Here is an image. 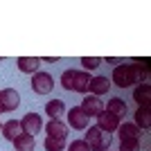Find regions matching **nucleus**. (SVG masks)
<instances>
[{
	"label": "nucleus",
	"mask_w": 151,
	"mask_h": 151,
	"mask_svg": "<svg viewBox=\"0 0 151 151\" xmlns=\"http://www.w3.org/2000/svg\"><path fill=\"white\" fill-rule=\"evenodd\" d=\"M93 77L86 72V70H65L61 75V86L65 90H72V93H83L88 95V83Z\"/></svg>",
	"instance_id": "nucleus-1"
},
{
	"label": "nucleus",
	"mask_w": 151,
	"mask_h": 151,
	"mask_svg": "<svg viewBox=\"0 0 151 151\" xmlns=\"http://www.w3.org/2000/svg\"><path fill=\"white\" fill-rule=\"evenodd\" d=\"M111 81H113L117 88H129V86H133L135 81H140V75L131 63H120V65H115L113 75H111Z\"/></svg>",
	"instance_id": "nucleus-2"
},
{
	"label": "nucleus",
	"mask_w": 151,
	"mask_h": 151,
	"mask_svg": "<svg viewBox=\"0 0 151 151\" xmlns=\"http://www.w3.org/2000/svg\"><path fill=\"white\" fill-rule=\"evenodd\" d=\"M111 140H113V135L104 133L99 126H88V129H86V138H83V142L88 145L90 151H108Z\"/></svg>",
	"instance_id": "nucleus-3"
},
{
	"label": "nucleus",
	"mask_w": 151,
	"mask_h": 151,
	"mask_svg": "<svg viewBox=\"0 0 151 151\" xmlns=\"http://www.w3.org/2000/svg\"><path fill=\"white\" fill-rule=\"evenodd\" d=\"M54 88V79H52L50 72H34L32 75V90L36 95H50Z\"/></svg>",
	"instance_id": "nucleus-4"
},
{
	"label": "nucleus",
	"mask_w": 151,
	"mask_h": 151,
	"mask_svg": "<svg viewBox=\"0 0 151 151\" xmlns=\"http://www.w3.org/2000/svg\"><path fill=\"white\" fill-rule=\"evenodd\" d=\"M43 129V120H41V115L38 113H27L23 120H20V131L25 133V135H36L38 131Z\"/></svg>",
	"instance_id": "nucleus-5"
},
{
	"label": "nucleus",
	"mask_w": 151,
	"mask_h": 151,
	"mask_svg": "<svg viewBox=\"0 0 151 151\" xmlns=\"http://www.w3.org/2000/svg\"><path fill=\"white\" fill-rule=\"evenodd\" d=\"M88 115L83 113L79 106H72L70 108V113H68V122L65 124H70V129H75V131H86L88 129Z\"/></svg>",
	"instance_id": "nucleus-6"
},
{
	"label": "nucleus",
	"mask_w": 151,
	"mask_h": 151,
	"mask_svg": "<svg viewBox=\"0 0 151 151\" xmlns=\"http://www.w3.org/2000/svg\"><path fill=\"white\" fill-rule=\"evenodd\" d=\"M0 104H2V111H5V113H12V111H16V108L20 106V95L14 88L0 90Z\"/></svg>",
	"instance_id": "nucleus-7"
},
{
	"label": "nucleus",
	"mask_w": 151,
	"mask_h": 151,
	"mask_svg": "<svg viewBox=\"0 0 151 151\" xmlns=\"http://www.w3.org/2000/svg\"><path fill=\"white\" fill-rule=\"evenodd\" d=\"M97 126H99L104 133H115L117 131V126H120V117H115L113 113H108V111H101L99 115H97Z\"/></svg>",
	"instance_id": "nucleus-8"
},
{
	"label": "nucleus",
	"mask_w": 151,
	"mask_h": 151,
	"mask_svg": "<svg viewBox=\"0 0 151 151\" xmlns=\"http://www.w3.org/2000/svg\"><path fill=\"white\" fill-rule=\"evenodd\" d=\"M83 113L88 115V117H97V115L104 111V104H101L99 97H95V95H86L81 99V106H79Z\"/></svg>",
	"instance_id": "nucleus-9"
},
{
	"label": "nucleus",
	"mask_w": 151,
	"mask_h": 151,
	"mask_svg": "<svg viewBox=\"0 0 151 151\" xmlns=\"http://www.w3.org/2000/svg\"><path fill=\"white\" fill-rule=\"evenodd\" d=\"M111 90V79L108 77H93L88 83V95H95V97H99V95H106Z\"/></svg>",
	"instance_id": "nucleus-10"
},
{
	"label": "nucleus",
	"mask_w": 151,
	"mask_h": 151,
	"mask_svg": "<svg viewBox=\"0 0 151 151\" xmlns=\"http://www.w3.org/2000/svg\"><path fill=\"white\" fill-rule=\"evenodd\" d=\"M133 99H135L138 106H149V104H151V83L142 81L140 86H135V90H133Z\"/></svg>",
	"instance_id": "nucleus-11"
},
{
	"label": "nucleus",
	"mask_w": 151,
	"mask_h": 151,
	"mask_svg": "<svg viewBox=\"0 0 151 151\" xmlns=\"http://www.w3.org/2000/svg\"><path fill=\"white\" fill-rule=\"evenodd\" d=\"M133 117H135L133 124L138 126V129H142V131H149L151 129V106H138Z\"/></svg>",
	"instance_id": "nucleus-12"
},
{
	"label": "nucleus",
	"mask_w": 151,
	"mask_h": 151,
	"mask_svg": "<svg viewBox=\"0 0 151 151\" xmlns=\"http://www.w3.org/2000/svg\"><path fill=\"white\" fill-rule=\"evenodd\" d=\"M16 65H18L20 72H25V75H34V72H38L41 59H38V57H18V59H16Z\"/></svg>",
	"instance_id": "nucleus-13"
},
{
	"label": "nucleus",
	"mask_w": 151,
	"mask_h": 151,
	"mask_svg": "<svg viewBox=\"0 0 151 151\" xmlns=\"http://www.w3.org/2000/svg\"><path fill=\"white\" fill-rule=\"evenodd\" d=\"M117 135H120V140H140L142 131L133 122H124V124L117 126Z\"/></svg>",
	"instance_id": "nucleus-14"
},
{
	"label": "nucleus",
	"mask_w": 151,
	"mask_h": 151,
	"mask_svg": "<svg viewBox=\"0 0 151 151\" xmlns=\"http://www.w3.org/2000/svg\"><path fill=\"white\" fill-rule=\"evenodd\" d=\"M45 133L52 138H65L68 135V124L63 120H50L45 124Z\"/></svg>",
	"instance_id": "nucleus-15"
},
{
	"label": "nucleus",
	"mask_w": 151,
	"mask_h": 151,
	"mask_svg": "<svg viewBox=\"0 0 151 151\" xmlns=\"http://www.w3.org/2000/svg\"><path fill=\"white\" fill-rule=\"evenodd\" d=\"M45 113L50 115V120H61L63 113H65V104L61 99H50L45 104Z\"/></svg>",
	"instance_id": "nucleus-16"
},
{
	"label": "nucleus",
	"mask_w": 151,
	"mask_h": 151,
	"mask_svg": "<svg viewBox=\"0 0 151 151\" xmlns=\"http://www.w3.org/2000/svg\"><path fill=\"white\" fill-rule=\"evenodd\" d=\"M0 131H2V135H5V138L9 140V142H14V140H16V138L20 135V133H23V131H20V122H16V120L5 122Z\"/></svg>",
	"instance_id": "nucleus-17"
},
{
	"label": "nucleus",
	"mask_w": 151,
	"mask_h": 151,
	"mask_svg": "<svg viewBox=\"0 0 151 151\" xmlns=\"http://www.w3.org/2000/svg\"><path fill=\"white\" fill-rule=\"evenodd\" d=\"M104 111L113 113L115 117H124L126 115V104H124V99H120V97H113V99H108V104H106Z\"/></svg>",
	"instance_id": "nucleus-18"
},
{
	"label": "nucleus",
	"mask_w": 151,
	"mask_h": 151,
	"mask_svg": "<svg viewBox=\"0 0 151 151\" xmlns=\"http://www.w3.org/2000/svg\"><path fill=\"white\" fill-rule=\"evenodd\" d=\"M34 147H36V140L32 135H25V133H20L18 138L14 140V149L16 151H34Z\"/></svg>",
	"instance_id": "nucleus-19"
},
{
	"label": "nucleus",
	"mask_w": 151,
	"mask_h": 151,
	"mask_svg": "<svg viewBox=\"0 0 151 151\" xmlns=\"http://www.w3.org/2000/svg\"><path fill=\"white\" fill-rule=\"evenodd\" d=\"M149 63H151V59H149V57H145V59H133L131 65L138 70L140 81H147V79H149Z\"/></svg>",
	"instance_id": "nucleus-20"
},
{
	"label": "nucleus",
	"mask_w": 151,
	"mask_h": 151,
	"mask_svg": "<svg viewBox=\"0 0 151 151\" xmlns=\"http://www.w3.org/2000/svg\"><path fill=\"white\" fill-rule=\"evenodd\" d=\"M43 145H45V151H63L65 149V138H52V135H47Z\"/></svg>",
	"instance_id": "nucleus-21"
},
{
	"label": "nucleus",
	"mask_w": 151,
	"mask_h": 151,
	"mask_svg": "<svg viewBox=\"0 0 151 151\" xmlns=\"http://www.w3.org/2000/svg\"><path fill=\"white\" fill-rule=\"evenodd\" d=\"M101 63H104V59H101V57H83V59H81V65L86 68V72H88V70L99 68Z\"/></svg>",
	"instance_id": "nucleus-22"
},
{
	"label": "nucleus",
	"mask_w": 151,
	"mask_h": 151,
	"mask_svg": "<svg viewBox=\"0 0 151 151\" xmlns=\"http://www.w3.org/2000/svg\"><path fill=\"white\" fill-rule=\"evenodd\" d=\"M117 151H140V140H120Z\"/></svg>",
	"instance_id": "nucleus-23"
},
{
	"label": "nucleus",
	"mask_w": 151,
	"mask_h": 151,
	"mask_svg": "<svg viewBox=\"0 0 151 151\" xmlns=\"http://www.w3.org/2000/svg\"><path fill=\"white\" fill-rule=\"evenodd\" d=\"M65 149H68V151H90L88 145H86L83 140H72L70 145H65Z\"/></svg>",
	"instance_id": "nucleus-24"
},
{
	"label": "nucleus",
	"mask_w": 151,
	"mask_h": 151,
	"mask_svg": "<svg viewBox=\"0 0 151 151\" xmlns=\"http://www.w3.org/2000/svg\"><path fill=\"white\" fill-rule=\"evenodd\" d=\"M106 63H113V65H120V63H124L122 59H113V57H108L106 59Z\"/></svg>",
	"instance_id": "nucleus-25"
},
{
	"label": "nucleus",
	"mask_w": 151,
	"mask_h": 151,
	"mask_svg": "<svg viewBox=\"0 0 151 151\" xmlns=\"http://www.w3.org/2000/svg\"><path fill=\"white\" fill-rule=\"evenodd\" d=\"M41 61H45V63H54V61H57V57H45V59H41Z\"/></svg>",
	"instance_id": "nucleus-26"
},
{
	"label": "nucleus",
	"mask_w": 151,
	"mask_h": 151,
	"mask_svg": "<svg viewBox=\"0 0 151 151\" xmlns=\"http://www.w3.org/2000/svg\"><path fill=\"white\" fill-rule=\"evenodd\" d=\"M0 113H5V111H2V104H0Z\"/></svg>",
	"instance_id": "nucleus-27"
},
{
	"label": "nucleus",
	"mask_w": 151,
	"mask_h": 151,
	"mask_svg": "<svg viewBox=\"0 0 151 151\" xmlns=\"http://www.w3.org/2000/svg\"><path fill=\"white\" fill-rule=\"evenodd\" d=\"M0 129H2V122H0Z\"/></svg>",
	"instance_id": "nucleus-28"
},
{
	"label": "nucleus",
	"mask_w": 151,
	"mask_h": 151,
	"mask_svg": "<svg viewBox=\"0 0 151 151\" xmlns=\"http://www.w3.org/2000/svg\"><path fill=\"white\" fill-rule=\"evenodd\" d=\"M108 151H111V149H108Z\"/></svg>",
	"instance_id": "nucleus-29"
}]
</instances>
